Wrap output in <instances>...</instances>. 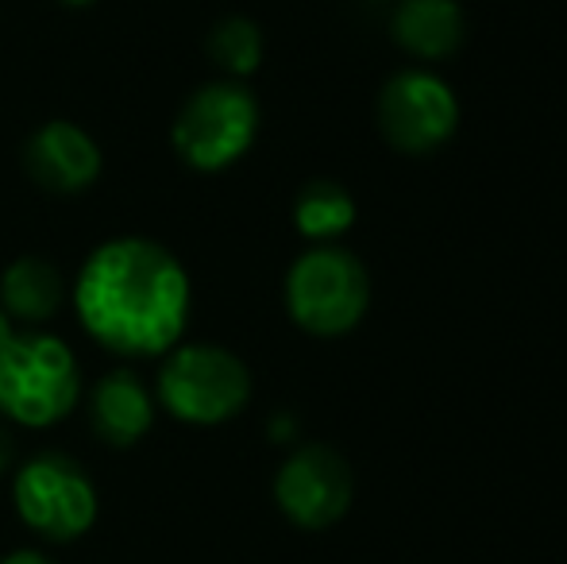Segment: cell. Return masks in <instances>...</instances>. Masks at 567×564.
Wrapping results in <instances>:
<instances>
[{
  "label": "cell",
  "instance_id": "obj_1",
  "mask_svg": "<svg viewBox=\"0 0 567 564\" xmlns=\"http://www.w3.org/2000/svg\"><path fill=\"white\" fill-rule=\"evenodd\" d=\"M85 332L124 356L171 352L186 332V267L155 240L120 236L85 259L74 283Z\"/></svg>",
  "mask_w": 567,
  "mask_h": 564
},
{
  "label": "cell",
  "instance_id": "obj_2",
  "mask_svg": "<svg viewBox=\"0 0 567 564\" xmlns=\"http://www.w3.org/2000/svg\"><path fill=\"white\" fill-rule=\"evenodd\" d=\"M82 399L78 360L51 332H8L0 340V410L16 425L43 429Z\"/></svg>",
  "mask_w": 567,
  "mask_h": 564
},
{
  "label": "cell",
  "instance_id": "obj_3",
  "mask_svg": "<svg viewBox=\"0 0 567 564\" xmlns=\"http://www.w3.org/2000/svg\"><path fill=\"white\" fill-rule=\"evenodd\" d=\"M251 399V376L244 360L217 345L171 348L158 376V402L178 422L220 425L236 418Z\"/></svg>",
  "mask_w": 567,
  "mask_h": 564
},
{
  "label": "cell",
  "instance_id": "obj_4",
  "mask_svg": "<svg viewBox=\"0 0 567 564\" xmlns=\"http://www.w3.org/2000/svg\"><path fill=\"white\" fill-rule=\"evenodd\" d=\"M371 283L351 252L343 248H313L286 275V306L290 317L306 332L317 337H340L355 329L367 314Z\"/></svg>",
  "mask_w": 567,
  "mask_h": 564
},
{
  "label": "cell",
  "instance_id": "obj_5",
  "mask_svg": "<svg viewBox=\"0 0 567 564\" xmlns=\"http://www.w3.org/2000/svg\"><path fill=\"white\" fill-rule=\"evenodd\" d=\"M259 105L239 82H209L174 121V151L194 171H225L251 147Z\"/></svg>",
  "mask_w": 567,
  "mask_h": 564
},
{
  "label": "cell",
  "instance_id": "obj_6",
  "mask_svg": "<svg viewBox=\"0 0 567 564\" xmlns=\"http://www.w3.org/2000/svg\"><path fill=\"white\" fill-rule=\"evenodd\" d=\"M12 499L20 519L51 542H74L97 519V488L93 480L59 452L28 460L12 480Z\"/></svg>",
  "mask_w": 567,
  "mask_h": 564
},
{
  "label": "cell",
  "instance_id": "obj_7",
  "mask_svg": "<svg viewBox=\"0 0 567 564\" xmlns=\"http://www.w3.org/2000/svg\"><path fill=\"white\" fill-rule=\"evenodd\" d=\"M460 109L452 90L433 74L405 70L386 82L379 98V129L398 151H433L455 132Z\"/></svg>",
  "mask_w": 567,
  "mask_h": 564
},
{
  "label": "cell",
  "instance_id": "obj_8",
  "mask_svg": "<svg viewBox=\"0 0 567 564\" xmlns=\"http://www.w3.org/2000/svg\"><path fill=\"white\" fill-rule=\"evenodd\" d=\"M275 499L301 530H324L351 506V468L329 444H306L282 464Z\"/></svg>",
  "mask_w": 567,
  "mask_h": 564
},
{
  "label": "cell",
  "instance_id": "obj_9",
  "mask_svg": "<svg viewBox=\"0 0 567 564\" xmlns=\"http://www.w3.org/2000/svg\"><path fill=\"white\" fill-rule=\"evenodd\" d=\"M28 171L43 189L54 194H78L93 186L101 174V147L85 129L70 121H51L28 140Z\"/></svg>",
  "mask_w": 567,
  "mask_h": 564
},
{
  "label": "cell",
  "instance_id": "obj_10",
  "mask_svg": "<svg viewBox=\"0 0 567 564\" xmlns=\"http://www.w3.org/2000/svg\"><path fill=\"white\" fill-rule=\"evenodd\" d=\"M90 418L93 429L105 437L109 444H135L155 422V402L151 391L140 383L132 371H109L90 394Z\"/></svg>",
  "mask_w": 567,
  "mask_h": 564
},
{
  "label": "cell",
  "instance_id": "obj_11",
  "mask_svg": "<svg viewBox=\"0 0 567 564\" xmlns=\"http://www.w3.org/2000/svg\"><path fill=\"white\" fill-rule=\"evenodd\" d=\"M66 286L54 264L39 256H23L0 279V306L16 325H43L62 309Z\"/></svg>",
  "mask_w": 567,
  "mask_h": 564
},
{
  "label": "cell",
  "instance_id": "obj_12",
  "mask_svg": "<svg viewBox=\"0 0 567 564\" xmlns=\"http://www.w3.org/2000/svg\"><path fill=\"white\" fill-rule=\"evenodd\" d=\"M394 35L417 59H444L463 43V12L455 0H402Z\"/></svg>",
  "mask_w": 567,
  "mask_h": 564
},
{
  "label": "cell",
  "instance_id": "obj_13",
  "mask_svg": "<svg viewBox=\"0 0 567 564\" xmlns=\"http://www.w3.org/2000/svg\"><path fill=\"white\" fill-rule=\"evenodd\" d=\"M293 221H298V233L309 236V240H332V236L351 228L355 202H351V194L337 186V182H309L298 194Z\"/></svg>",
  "mask_w": 567,
  "mask_h": 564
},
{
  "label": "cell",
  "instance_id": "obj_14",
  "mask_svg": "<svg viewBox=\"0 0 567 564\" xmlns=\"http://www.w3.org/2000/svg\"><path fill=\"white\" fill-rule=\"evenodd\" d=\"M209 54L217 66H225L231 78H247L259 70L262 59V35L251 20L244 16H228L209 31Z\"/></svg>",
  "mask_w": 567,
  "mask_h": 564
},
{
  "label": "cell",
  "instance_id": "obj_15",
  "mask_svg": "<svg viewBox=\"0 0 567 564\" xmlns=\"http://www.w3.org/2000/svg\"><path fill=\"white\" fill-rule=\"evenodd\" d=\"M0 564H54V561H47L43 553H35V550H16V553H8Z\"/></svg>",
  "mask_w": 567,
  "mask_h": 564
},
{
  "label": "cell",
  "instance_id": "obj_16",
  "mask_svg": "<svg viewBox=\"0 0 567 564\" xmlns=\"http://www.w3.org/2000/svg\"><path fill=\"white\" fill-rule=\"evenodd\" d=\"M8 332H16V321H12V317L4 314V306H0V340H4Z\"/></svg>",
  "mask_w": 567,
  "mask_h": 564
},
{
  "label": "cell",
  "instance_id": "obj_17",
  "mask_svg": "<svg viewBox=\"0 0 567 564\" xmlns=\"http://www.w3.org/2000/svg\"><path fill=\"white\" fill-rule=\"evenodd\" d=\"M4 464H8V441L0 437V468H4Z\"/></svg>",
  "mask_w": 567,
  "mask_h": 564
},
{
  "label": "cell",
  "instance_id": "obj_18",
  "mask_svg": "<svg viewBox=\"0 0 567 564\" xmlns=\"http://www.w3.org/2000/svg\"><path fill=\"white\" fill-rule=\"evenodd\" d=\"M62 4H74V8H85V4H93V0H62Z\"/></svg>",
  "mask_w": 567,
  "mask_h": 564
}]
</instances>
